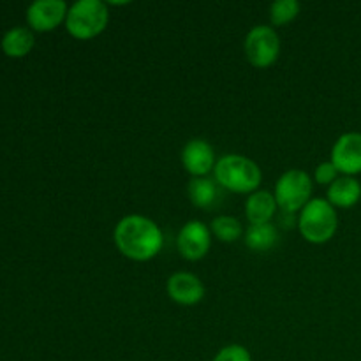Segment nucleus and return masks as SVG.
I'll return each instance as SVG.
<instances>
[{
  "label": "nucleus",
  "instance_id": "nucleus-15",
  "mask_svg": "<svg viewBox=\"0 0 361 361\" xmlns=\"http://www.w3.org/2000/svg\"><path fill=\"white\" fill-rule=\"evenodd\" d=\"M279 240L277 226L267 222V224H250L245 233V243L249 249L256 252H267L275 247Z\"/></svg>",
  "mask_w": 361,
  "mask_h": 361
},
{
  "label": "nucleus",
  "instance_id": "nucleus-7",
  "mask_svg": "<svg viewBox=\"0 0 361 361\" xmlns=\"http://www.w3.org/2000/svg\"><path fill=\"white\" fill-rule=\"evenodd\" d=\"M180 254L189 261H197L207 256L212 245L210 226L203 221H189L178 233L176 240Z\"/></svg>",
  "mask_w": 361,
  "mask_h": 361
},
{
  "label": "nucleus",
  "instance_id": "nucleus-1",
  "mask_svg": "<svg viewBox=\"0 0 361 361\" xmlns=\"http://www.w3.org/2000/svg\"><path fill=\"white\" fill-rule=\"evenodd\" d=\"M113 238L120 252L133 261L152 259L164 245V235L157 222L137 214L120 219L115 226Z\"/></svg>",
  "mask_w": 361,
  "mask_h": 361
},
{
  "label": "nucleus",
  "instance_id": "nucleus-5",
  "mask_svg": "<svg viewBox=\"0 0 361 361\" xmlns=\"http://www.w3.org/2000/svg\"><path fill=\"white\" fill-rule=\"evenodd\" d=\"M312 194V178L303 169H288L281 175L275 185L277 204L288 214L303 210Z\"/></svg>",
  "mask_w": 361,
  "mask_h": 361
},
{
  "label": "nucleus",
  "instance_id": "nucleus-12",
  "mask_svg": "<svg viewBox=\"0 0 361 361\" xmlns=\"http://www.w3.org/2000/svg\"><path fill=\"white\" fill-rule=\"evenodd\" d=\"M277 207L275 194L268 192V190H256L247 197V219H249L250 224H267V222H271Z\"/></svg>",
  "mask_w": 361,
  "mask_h": 361
},
{
  "label": "nucleus",
  "instance_id": "nucleus-9",
  "mask_svg": "<svg viewBox=\"0 0 361 361\" xmlns=\"http://www.w3.org/2000/svg\"><path fill=\"white\" fill-rule=\"evenodd\" d=\"M67 4L63 0H35L27 9L28 27L37 32H49L67 18Z\"/></svg>",
  "mask_w": 361,
  "mask_h": 361
},
{
  "label": "nucleus",
  "instance_id": "nucleus-16",
  "mask_svg": "<svg viewBox=\"0 0 361 361\" xmlns=\"http://www.w3.org/2000/svg\"><path fill=\"white\" fill-rule=\"evenodd\" d=\"M189 197L194 207L210 208L217 200V185L210 178H192L189 182Z\"/></svg>",
  "mask_w": 361,
  "mask_h": 361
},
{
  "label": "nucleus",
  "instance_id": "nucleus-11",
  "mask_svg": "<svg viewBox=\"0 0 361 361\" xmlns=\"http://www.w3.org/2000/svg\"><path fill=\"white\" fill-rule=\"evenodd\" d=\"M168 295L180 305H196L203 300L204 286L200 277L189 271H176L168 279Z\"/></svg>",
  "mask_w": 361,
  "mask_h": 361
},
{
  "label": "nucleus",
  "instance_id": "nucleus-13",
  "mask_svg": "<svg viewBox=\"0 0 361 361\" xmlns=\"http://www.w3.org/2000/svg\"><path fill=\"white\" fill-rule=\"evenodd\" d=\"M328 201L334 207L351 208L361 200V183L355 176H338L326 192Z\"/></svg>",
  "mask_w": 361,
  "mask_h": 361
},
{
  "label": "nucleus",
  "instance_id": "nucleus-20",
  "mask_svg": "<svg viewBox=\"0 0 361 361\" xmlns=\"http://www.w3.org/2000/svg\"><path fill=\"white\" fill-rule=\"evenodd\" d=\"M314 176H316L317 183L330 187L331 183L338 178V169L335 168V164L331 161L321 162V164L316 168V175Z\"/></svg>",
  "mask_w": 361,
  "mask_h": 361
},
{
  "label": "nucleus",
  "instance_id": "nucleus-14",
  "mask_svg": "<svg viewBox=\"0 0 361 361\" xmlns=\"http://www.w3.org/2000/svg\"><path fill=\"white\" fill-rule=\"evenodd\" d=\"M34 44V32L27 27L9 28L2 37V51L11 59H21V56L28 55Z\"/></svg>",
  "mask_w": 361,
  "mask_h": 361
},
{
  "label": "nucleus",
  "instance_id": "nucleus-2",
  "mask_svg": "<svg viewBox=\"0 0 361 361\" xmlns=\"http://www.w3.org/2000/svg\"><path fill=\"white\" fill-rule=\"evenodd\" d=\"M215 180L221 183L226 189L233 190V192H256L259 187L261 178V169L252 159L243 157V155L229 154L219 159L217 164L214 168Z\"/></svg>",
  "mask_w": 361,
  "mask_h": 361
},
{
  "label": "nucleus",
  "instance_id": "nucleus-4",
  "mask_svg": "<svg viewBox=\"0 0 361 361\" xmlns=\"http://www.w3.org/2000/svg\"><path fill=\"white\" fill-rule=\"evenodd\" d=\"M108 21V4L102 0H76L67 11L66 27L73 37L92 39L104 30Z\"/></svg>",
  "mask_w": 361,
  "mask_h": 361
},
{
  "label": "nucleus",
  "instance_id": "nucleus-6",
  "mask_svg": "<svg viewBox=\"0 0 361 361\" xmlns=\"http://www.w3.org/2000/svg\"><path fill=\"white\" fill-rule=\"evenodd\" d=\"M281 53L279 34L268 25H256L245 37V55L252 66L268 67L277 60Z\"/></svg>",
  "mask_w": 361,
  "mask_h": 361
},
{
  "label": "nucleus",
  "instance_id": "nucleus-8",
  "mask_svg": "<svg viewBox=\"0 0 361 361\" xmlns=\"http://www.w3.org/2000/svg\"><path fill=\"white\" fill-rule=\"evenodd\" d=\"M331 162L345 176L361 173V133L342 134L331 148Z\"/></svg>",
  "mask_w": 361,
  "mask_h": 361
},
{
  "label": "nucleus",
  "instance_id": "nucleus-19",
  "mask_svg": "<svg viewBox=\"0 0 361 361\" xmlns=\"http://www.w3.org/2000/svg\"><path fill=\"white\" fill-rule=\"evenodd\" d=\"M214 361H252V355L247 348L238 344H231L222 348L221 351L215 355Z\"/></svg>",
  "mask_w": 361,
  "mask_h": 361
},
{
  "label": "nucleus",
  "instance_id": "nucleus-17",
  "mask_svg": "<svg viewBox=\"0 0 361 361\" xmlns=\"http://www.w3.org/2000/svg\"><path fill=\"white\" fill-rule=\"evenodd\" d=\"M210 231L217 236L222 242H235L240 235H242V224L233 215H219L212 221Z\"/></svg>",
  "mask_w": 361,
  "mask_h": 361
},
{
  "label": "nucleus",
  "instance_id": "nucleus-10",
  "mask_svg": "<svg viewBox=\"0 0 361 361\" xmlns=\"http://www.w3.org/2000/svg\"><path fill=\"white\" fill-rule=\"evenodd\" d=\"M182 164L192 178L207 176L215 168V152L210 143L201 137L187 141L182 150Z\"/></svg>",
  "mask_w": 361,
  "mask_h": 361
},
{
  "label": "nucleus",
  "instance_id": "nucleus-3",
  "mask_svg": "<svg viewBox=\"0 0 361 361\" xmlns=\"http://www.w3.org/2000/svg\"><path fill=\"white\" fill-rule=\"evenodd\" d=\"M298 228L303 238L310 243H326L334 238L338 228L335 207L328 200L314 197L300 212Z\"/></svg>",
  "mask_w": 361,
  "mask_h": 361
},
{
  "label": "nucleus",
  "instance_id": "nucleus-18",
  "mask_svg": "<svg viewBox=\"0 0 361 361\" xmlns=\"http://www.w3.org/2000/svg\"><path fill=\"white\" fill-rule=\"evenodd\" d=\"M300 9L302 6L298 0H275L270 7V18L275 25H284L295 20Z\"/></svg>",
  "mask_w": 361,
  "mask_h": 361
}]
</instances>
